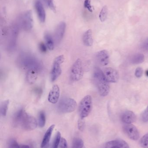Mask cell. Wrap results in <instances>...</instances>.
<instances>
[{
    "label": "cell",
    "mask_w": 148,
    "mask_h": 148,
    "mask_svg": "<svg viewBox=\"0 0 148 148\" xmlns=\"http://www.w3.org/2000/svg\"><path fill=\"white\" fill-rule=\"evenodd\" d=\"M93 78L100 95L103 97L107 95L109 93V86L103 72L99 68H95Z\"/></svg>",
    "instance_id": "obj_1"
},
{
    "label": "cell",
    "mask_w": 148,
    "mask_h": 148,
    "mask_svg": "<svg viewBox=\"0 0 148 148\" xmlns=\"http://www.w3.org/2000/svg\"><path fill=\"white\" fill-rule=\"evenodd\" d=\"M19 61L22 67L27 70L34 69L39 71L41 69L40 62L34 56L28 54H23L20 57Z\"/></svg>",
    "instance_id": "obj_2"
},
{
    "label": "cell",
    "mask_w": 148,
    "mask_h": 148,
    "mask_svg": "<svg viewBox=\"0 0 148 148\" xmlns=\"http://www.w3.org/2000/svg\"><path fill=\"white\" fill-rule=\"evenodd\" d=\"M37 126V123L35 118L25 112L20 117L17 127L21 126L24 130L31 131L35 129Z\"/></svg>",
    "instance_id": "obj_3"
},
{
    "label": "cell",
    "mask_w": 148,
    "mask_h": 148,
    "mask_svg": "<svg viewBox=\"0 0 148 148\" xmlns=\"http://www.w3.org/2000/svg\"><path fill=\"white\" fill-rule=\"evenodd\" d=\"M77 107L76 101L71 98H64L62 99L57 105V110L60 113L63 114L74 112Z\"/></svg>",
    "instance_id": "obj_4"
},
{
    "label": "cell",
    "mask_w": 148,
    "mask_h": 148,
    "mask_svg": "<svg viewBox=\"0 0 148 148\" xmlns=\"http://www.w3.org/2000/svg\"><path fill=\"white\" fill-rule=\"evenodd\" d=\"M92 109V99L90 95H87L81 101L79 106L80 118L84 119L89 115Z\"/></svg>",
    "instance_id": "obj_5"
},
{
    "label": "cell",
    "mask_w": 148,
    "mask_h": 148,
    "mask_svg": "<svg viewBox=\"0 0 148 148\" xmlns=\"http://www.w3.org/2000/svg\"><path fill=\"white\" fill-rule=\"evenodd\" d=\"M83 75L82 62L80 59H77L73 64L70 70V77L72 81L77 82L82 78Z\"/></svg>",
    "instance_id": "obj_6"
},
{
    "label": "cell",
    "mask_w": 148,
    "mask_h": 148,
    "mask_svg": "<svg viewBox=\"0 0 148 148\" xmlns=\"http://www.w3.org/2000/svg\"><path fill=\"white\" fill-rule=\"evenodd\" d=\"M65 60L63 55L59 56L55 59L53 62V67L50 73V78L52 82L56 80L61 75L62 73L61 65Z\"/></svg>",
    "instance_id": "obj_7"
},
{
    "label": "cell",
    "mask_w": 148,
    "mask_h": 148,
    "mask_svg": "<svg viewBox=\"0 0 148 148\" xmlns=\"http://www.w3.org/2000/svg\"><path fill=\"white\" fill-rule=\"evenodd\" d=\"M123 130L128 137L133 140H137L140 138V132L136 126L132 124H126Z\"/></svg>",
    "instance_id": "obj_8"
},
{
    "label": "cell",
    "mask_w": 148,
    "mask_h": 148,
    "mask_svg": "<svg viewBox=\"0 0 148 148\" xmlns=\"http://www.w3.org/2000/svg\"><path fill=\"white\" fill-rule=\"evenodd\" d=\"M23 17L22 25L23 29L27 31L32 29L34 25L32 11L31 10H28Z\"/></svg>",
    "instance_id": "obj_9"
},
{
    "label": "cell",
    "mask_w": 148,
    "mask_h": 148,
    "mask_svg": "<svg viewBox=\"0 0 148 148\" xmlns=\"http://www.w3.org/2000/svg\"><path fill=\"white\" fill-rule=\"evenodd\" d=\"M66 27V23L64 22H61L56 26L54 34V40L56 44H59L62 40Z\"/></svg>",
    "instance_id": "obj_10"
},
{
    "label": "cell",
    "mask_w": 148,
    "mask_h": 148,
    "mask_svg": "<svg viewBox=\"0 0 148 148\" xmlns=\"http://www.w3.org/2000/svg\"><path fill=\"white\" fill-rule=\"evenodd\" d=\"M103 73L109 82L116 83L119 80L118 72L112 68H107L103 70Z\"/></svg>",
    "instance_id": "obj_11"
},
{
    "label": "cell",
    "mask_w": 148,
    "mask_h": 148,
    "mask_svg": "<svg viewBox=\"0 0 148 148\" xmlns=\"http://www.w3.org/2000/svg\"><path fill=\"white\" fill-rule=\"evenodd\" d=\"M96 60L101 66H106L109 63V56L108 52L106 50L99 51L96 55Z\"/></svg>",
    "instance_id": "obj_12"
},
{
    "label": "cell",
    "mask_w": 148,
    "mask_h": 148,
    "mask_svg": "<svg viewBox=\"0 0 148 148\" xmlns=\"http://www.w3.org/2000/svg\"><path fill=\"white\" fill-rule=\"evenodd\" d=\"M60 95V89L59 86L56 84L54 85L48 97L49 102L53 104L56 103L59 100Z\"/></svg>",
    "instance_id": "obj_13"
},
{
    "label": "cell",
    "mask_w": 148,
    "mask_h": 148,
    "mask_svg": "<svg viewBox=\"0 0 148 148\" xmlns=\"http://www.w3.org/2000/svg\"><path fill=\"white\" fill-rule=\"evenodd\" d=\"M121 120L126 124H131L136 121V115L132 111L127 110L122 114Z\"/></svg>",
    "instance_id": "obj_14"
},
{
    "label": "cell",
    "mask_w": 148,
    "mask_h": 148,
    "mask_svg": "<svg viewBox=\"0 0 148 148\" xmlns=\"http://www.w3.org/2000/svg\"><path fill=\"white\" fill-rule=\"evenodd\" d=\"M54 127L55 125H52L48 129L44 135L42 141L41 148H48L49 147L50 138H51V135H52V134Z\"/></svg>",
    "instance_id": "obj_15"
},
{
    "label": "cell",
    "mask_w": 148,
    "mask_h": 148,
    "mask_svg": "<svg viewBox=\"0 0 148 148\" xmlns=\"http://www.w3.org/2000/svg\"><path fill=\"white\" fill-rule=\"evenodd\" d=\"M35 7L40 21L41 23L44 22L46 20V13L42 3L40 1H36L35 3Z\"/></svg>",
    "instance_id": "obj_16"
},
{
    "label": "cell",
    "mask_w": 148,
    "mask_h": 148,
    "mask_svg": "<svg viewBox=\"0 0 148 148\" xmlns=\"http://www.w3.org/2000/svg\"><path fill=\"white\" fill-rule=\"evenodd\" d=\"M83 42L84 45L87 47H91L93 45L94 40L91 29L87 30L83 34Z\"/></svg>",
    "instance_id": "obj_17"
},
{
    "label": "cell",
    "mask_w": 148,
    "mask_h": 148,
    "mask_svg": "<svg viewBox=\"0 0 148 148\" xmlns=\"http://www.w3.org/2000/svg\"><path fill=\"white\" fill-rule=\"evenodd\" d=\"M38 73V70L36 69H32L28 70L26 79L28 83L33 84L35 82L37 79Z\"/></svg>",
    "instance_id": "obj_18"
},
{
    "label": "cell",
    "mask_w": 148,
    "mask_h": 148,
    "mask_svg": "<svg viewBox=\"0 0 148 148\" xmlns=\"http://www.w3.org/2000/svg\"><path fill=\"white\" fill-rule=\"evenodd\" d=\"M44 39H45L46 45L47 48L50 50H53L54 47V40L53 39L51 35L49 33H45L44 35Z\"/></svg>",
    "instance_id": "obj_19"
},
{
    "label": "cell",
    "mask_w": 148,
    "mask_h": 148,
    "mask_svg": "<svg viewBox=\"0 0 148 148\" xmlns=\"http://www.w3.org/2000/svg\"><path fill=\"white\" fill-rule=\"evenodd\" d=\"M145 57L142 54L137 53L134 55L131 58V63L133 64H139L144 61Z\"/></svg>",
    "instance_id": "obj_20"
},
{
    "label": "cell",
    "mask_w": 148,
    "mask_h": 148,
    "mask_svg": "<svg viewBox=\"0 0 148 148\" xmlns=\"http://www.w3.org/2000/svg\"><path fill=\"white\" fill-rule=\"evenodd\" d=\"M101 148H120L119 140L108 142Z\"/></svg>",
    "instance_id": "obj_21"
},
{
    "label": "cell",
    "mask_w": 148,
    "mask_h": 148,
    "mask_svg": "<svg viewBox=\"0 0 148 148\" xmlns=\"http://www.w3.org/2000/svg\"><path fill=\"white\" fill-rule=\"evenodd\" d=\"M9 104V101L8 100H6L2 103L1 106V114L3 116H6Z\"/></svg>",
    "instance_id": "obj_22"
},
{
    "label": "cell",
    "mask_w": 148,
    "mask_h": 148,
    "mask_svg": "<svg viewBox=\"0 0 148 148\" xmlns=\"http://www.w3.org/2000/svg\"><path fill=\"white\" fill-rule=\"evenodd\" d=\"M108 8L107 6H104L102 9L101 12H100V20L102 22H103L107 20L108 16Z\"/></svg>",
    "instance_id": "obj_23"
},
{
    "label": "cell",
    "mask_w": 148,
    "mask_h": 148,
    "mask_svg": "<svg viewBox=\"0 0 148 148\" xmlns=\"http://www.w3.org/2000/svg\"><path fill=\"white\" fill-rule=\"evenodd\" d=\"M46 123V116L45 113L43 111H41L39 113L38 117V124L40 127L42 128L45 126Z\"/></svg>",
    "instance_id": "obj_24"
},
{
    "label": "cell",
    "mask_w": 148,
    "mask_h": 148,
    "mask_svg": "<svg viewBox=\"0 0 148 148\" xmlns=\"http://www.w3.org/2000/svg\"><path fill=\"white\" fill-rule=\"evenodd\" d=\"M84 147V143L81 139L80 138L74 139L71 148H83Z\"/></svg>",
    "instance_id": "obj_25"
},
{
    "label": "cell",
    "mask_w": 148,
    "mask_h": 148,
    "mask_svg": "<svg viewBox=\"0 0 148 148\" xmlns=\"http://www.w3.org/2000/svg\"><path fill=\"white\" fill-rule=\"evenodd\" d=\"M61 140V134L60 132H57L55 137L54 140L52 144V148H58Z\"/></svg>",
    "instance_id": "obj_26"
},
{
    "label": "cell",
    "mask_w": 148,
    "mask_h": 148,
    "mask_svg": "<svg viewBox=\"0 0 148 148\" xmlns=\"http://www.w3.org/2000/svg\"><path fill=\"white\" fill-rule=\"evenodd\" d=\"M140 146L143 148H148V133L142 137L140 141Z\"/></svg>",
    "instance_id": "obj_27"
},
{
    "label": "cell",
    "mask_w": 148,
    "mask_h": 148,
    "mask_svg": "<svg viewBox=\"0 0 148 148\" xmlns=\"http://www.w3.org/2000/svg\"><path fill=\"white\" fill-rule=\"evenodd\" d=\"M8 148H20V147L16 140L11 139L8 143Z\"/></svg>",
    "instance_id": "obj_28"
},
{
    "label": "cell",
    "mask_w": 148,
    "mask_h": 148,
    "mask_svg": "<svg viewBox=\"0 0 148 148\" xmlns=\"http://www.w3.org/2000/svg\"><path fill=\"white\" fill-rule=\"evenodd\" d=\"M85 127V123L84 119H82V118H80L78 122V129L80 131H83L84 130Z\"/></svg>",
    "instance_id": "obj_29"
},
{
    "label": "cell",
    "mask_w": 148,
    "mask_h": 148,
    "mask_svg": "<svg viewBox=\"0 0 148 148\" xmlns=\"http://www.w3.org/2000/svg\"><path fill=\"white\" fill-rule=\"evenodd\" d=\"M47 4L49 8L52 10L54 13H55L56 12V10L55 6L54 3V0H47Z\"/></svg>",
    "instance_id": "obj_30"
},
{
    "label": "cell",
    "mask_w": 148,
    "mask_h": 148,
    "mask_svg": "<svg viewBox=\"0 0 148 148\" xmlns=\"http://www.w3.org/2000/svg\"><path fill=\"white\" fill-rule=\"evenodd\" d=\"M84 6L89 12H93V9H92V7L91 5V1H90V0H85L84 3Z\"/></svg>",
    "instance_id": "obj_31"
},
{
    "label": "cell",
    "mask_w": 148,
    "mask_h": 148,
    "mask_svg": "<svg viewBox=\"0 0 148 148\" xmlns=\"http://www.w3.org/2000/svg\"><path fill=\"white\" fill-rule=\"evenodd\" d=\"M142 120L144 122H147L148 121V105L145 111L142 113Z\"/></svg>",
    "instance_id": "obj_32"
},
{
    "label": "cell",
    "mask_w": 148,
    "mask_h": 148,
    "mask_svg": "<svg viewBox=\"0 0 148 148\" xmlns=\"http://www.w3.org/2000/svg\"><path fill=\"white\" fill-rule=\"evenodd\" d=\"M143 73V70L142 69L141 67H138L136 69L135 75L136 77L140 78V77H141L142 76Z\"/></svg>",
    "instance_id": "obj_33"
},
{
    "label": "cell",
    "mask_w": 148,
    "mask_h": 148,
    "mask_svg": "<svg viewBox=\"0 0 148 148\" xmlns=\"http://www.w3.org/2000/svg\"><path fill=\"white\" fill-rule=\"evenodd\" d=\"M47 46L43 42H41L39 44V49L42 53H46L47 51Z\"/></svg>",
    "instance_id": "obj_34"
},
{
    "label": "cell",
    "mask_w": 148,
    "mask_h": 148,
    "mask_svg": "<svg viewBox=\"0 0 148 148\" xmlns=\"http://www.w3.org/2000/svg\"><path fill=\"white\" fill-rule=\"evenodd\" d=\"M60 145L61 148H68L67 140L64 138H61Z\"/></svg>",
    "instance_id": "obj_35"
},
{
    "label": "cell",
    "mask_w": 148,
    "mask_h": 148,
    "mask_svg": "<svg viewBox=\"0 0 148 148\" xmlns=\"http://www.w3.org/2000/svg\"><path fill=\"white\" fill-rule=\"evenodd\" d=\"M143 47L146 50L148 51V38L144 42L143 44Z\"/></svg>",
    "instance_id": "obj_36"
},
{
    "label": "cell",
    "mask_w": 148,
    "mask_h": 148,
    "mask_svg": "<svg viewBox=\"0 0 148 148\" xmlns=\"http://www.w3.org/2000/svg\"><path fill=\"white\" fill-rule=\"evenodd\" d=\"M20 147V148H30L29 146L27 145H21Z\"/></svg>",
    "instance_id": "obj_37"
},
{
    "label": "cell",
    "mask_w": 148,
    "mask_h": 148,
    "mask_svg": "<svg viewBox=\"0 0 148 148\" xmlns=\"http://www.w3.org/2000/svg\"><path fill=\"white\" fill-rule=\"evenodd\" d=\"M44 3L47 4V0H41Z\"/></svg>",
    "instance_id": "obj_38"
},
{
    "label": "cell",
    "mask_w": 148,
    "mask_h": 148,
    "mask_svg": "<svg viewBox=\"0 0 148 148\" xmlns=\"http://www.w3.org/2000/svg\"><path fill=\"white\" fill-rule=\"evenodd\" d=\"M145 73H146V75H147L148 77V70H147V71H146Z\"/></svg>",
    "instance_id": "obj_39"
},
{
    "label": "cell",
    "mask_w": 148,
    "mask_h": 148,
    "mask_svg": "<svg viewBox=\"0 0 148 148\" xmlns=\"http://www.w3.org/2000/svg\"><path fill=\"white\" fill-rule=\"evenodd\" d=\"M30 148H34V147L33 146H32V147H30Z\"/></svg>",
    "instance_id": "obj_40"
}]
</instances>
